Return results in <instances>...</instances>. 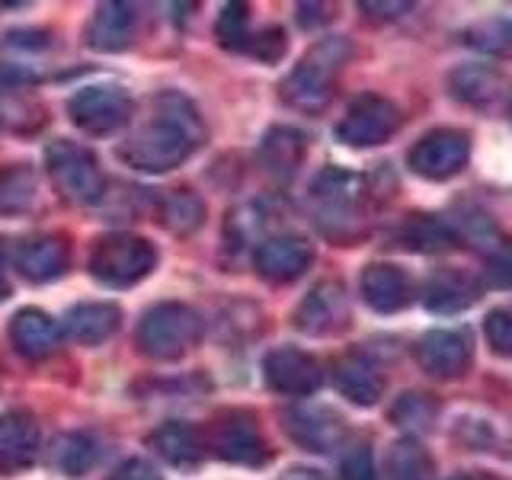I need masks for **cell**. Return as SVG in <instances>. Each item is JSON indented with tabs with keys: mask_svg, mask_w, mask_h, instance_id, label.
<instances>
[{
	"mask_svg": "<svg viewBox=\"0 0 512 480\" xmlns=\"http://www.w3.org/2000/svg\"><path fill=\"white\" fill-rule=\"evenodd\" d=\"M205 122L189 96L164 90L151 100V119L119 144V157L141 173L183 167L205 144Z\"/></svg>",
	"mask_w": 512,
	"mask_h": 480,
	"instance_id": "obj_1",
	"label": "cell"
},
{
	"mask_svg": "<svg viewBox=\"0 0 512 480\" xmlns=\"http://www.w3.org/2000/svg\"><path fill=\"white\" fill-rule=\"evenodd\" d=\"M311 218L317 231L333 244H356L368 234L372 221V189L359 173H349L343 167H327L314 176L311 192Z\"/></svg>",
	"mask_w": 512,
	"mask_h": 480,
	"instance_id": "obj_2",
	"label": "cell"
},
{
	"mask_svg": "<svg viewBox=\"0 0 512 480\" xmlns=\"http://www.w3.org/2000/svg\"><path fill=\"white\" fill-rule=\"evenodd\" d=\"M349 58H352V42L343 36H330L311 45L308 55L288 71V77L279 87L285 106L308 112V116L327 109V103L336 93V80H340Z\"/></svg>",
	"mask_w": 512,
	"mask_h": 480,
	"instance_id": "obj_3",
	"label": "cell"
},
{
	"mask_svg": "<svg viewBox=\"0 0 512 480\" xmlns=\"http://www.w3.org/2000/svg\"><path fill=\"white\" fill-rule=\"evenodd\" d=\"M202 340V317L183 301H160L144 311L135 330L141 356L154 362H176Z\"/></svg>",
	"mask_w": 512,
	"mask_h": 480,
	"instance_id": "obj_4",
	"label": "cell"
},
{
	"mask_svg": "<svg viewBox=\"0 0 512 480\" xmlns=\"http://www.w3.org/2000/svg\"><path fill=\"white\" fill-rule=\"evenodd\" d=\"M45 173L48 183L64 202L71 205H93L103 199L106 176L96 154L77 141H52L45 148Z\"/></svg>",
	"mask_w": 512,
	"mask_h": 480,
	"instance_id": "obj_5",
	"label": "cell"
},
{
	"mask_svg": "<svg viewBox=\"0 0 512 480\" xmlns=\"http://www.w3.org/2000/svg\"><path fill=\"white\" fill-rule=\"evenodd\" d=\"M157 266V250L138 234H103L90 250V276L106 288H132Z\"/></svg>",
	"mask_w": 512,
	"mask_h": 480,
	"instance_id": "obj_6",
	"label": "cell"
},
{
	"mask_svg": "<svg viewBox=\"0 0 512 480\" xmlns=\"http://www.w3.org/2000/svg\"><path fill=\"white\" fill-rule=\"evenodd\" d=\"M205 452L228 464H244V468H260L269 461V445L263 439V429L256 413L250 410H224L202 432Z\"/></svg>",
	"mask_w": 512,
	"mask_h": 480,
	"instance_id": "obj_7",
	"label": "cell"
},
{
	"mask_svg": "<svg viewBox=\"0 0 512 480\" xmlns=\"http://www.w3.org/2000/svg\"><path fill=\"white\" fill-rule=\"evenodd\" d=\"M71 122L93 138L116 135L135 116V100L128 96L125 87L116 84H93L77 90L68 100Z\"/></svg>",
	"mask_w": 512,
	"mask_h": 480,
	"instance_id": "obj_8",
	"label": "cell"
},
{
	"mask_svg": "<svg viewBox=\"0 0 512 480\" xmlns=\"http://www.w3.org/2000/svg\"><path fill=\"white\" fill-rule=\"evenodd\" d=\"M471 154V138L461 128H432L407 154V167L429 183L452 180L464 170Z\"/></svg>",
	"mask_w": 512,
	"mask_h": 480,
	"instance_id": "obj_9",
	"label": "cell"
},
{
	"mask_svg": "<svg viewBox=\"0 0 512 480\" xmlns=\"http://www.w3.org/2000/svg\"><path fill=\"white\" fill-rule=\"evenodd\" d=\"M397 128L400 109L378 93H362L343 112L340 125H336V138L349 148H375V144L394 138Z\"/></svg>",
	"mask_w": 512,
	"mask_h": 480,
	"instance_id": "obj_10",
	"label": "cell"
},
{
	"mask_svg": "<svg viewBox=\"0 0 512 480\" xmlns=\"http://www.w3.org/2000/svg\"><path fill=\"white\" fill-rule=\"evenodd\" d=\"M282 429L298 448H304V452H314V455H327V452H333V448H340L346 442L343 416L336 410H330V407H320V404L288 407L282 413Z\"/></svg>",
	"mask_w": 512,
	"mask_h": 480,
	"instance_id": "obj_11",
	"label": "cell"
},
{
	"mask_svg": "<svg viewBox=\"0 0 512 480\" xmlns=\"http://www.w3.org/2000/svg\"><path fill=\"white\" fill-rule=\"evenodd\" d=\"M349 317L352 311H349V295L343 282L324 279L301 298L292 324L308 336H333L349 327Z\"/></svg>",
	"mask_w": 512,
	"mask_h": 480,
	"instance_id": "obj_12",
	"label": "cell"
},
{
	"mask_svg": "<svg viewBox=\"0 0 512 480\" xmlns=\"http://www.w3.org/2000/svg\"><path fill=\"white\" fill-rule=\"evenodd\" d=\"M413 356L426 375L439 381H455L471 372L474 346L464 330H429L426 336H420Z\"/></svg>",
	"mask_w": 512,
	"mask_h": 480,
	"instance_id": "obj_13",
	"label": "cell"
},
{
	"mask_svg": "<svg viewBox=\"0 0 512 480\" xmlns=\"http://www.w3.org/2000/svg\"><path fill=\"white\" fill-rule=\"evenodd\" d=\"M263 378L276 394L308 397L324 384V368L311 352L298 346H279L263 359Z\"/></svg>",
	"mask_w": 512,
	"mask_h": 480,
	"instance_id": "obj_14",
	"label": "cell"
},
{
	"mask_svg": "<svg viewBox=\"0 0 512 480\" xmlns=\"http://www.w3.org/2000/svg\"><path fill=\"white\" fill-rule=\"evenodd\" d=\"M314 263V247L298 234H276L260 240L253 250V269L272 285H285L301 279Z\"/></svg>",
	"mask_w": 512,
	"mask_h": 480,
	"instance_id": "obj_15",
	"label": "cell"
},
{
	"mask_svg": "<svg viewBox=\"0 0 512 480\" xmlns=\"http://www.w3.org/2000/svg\"><path fill=\"white\" fill-rule=\"evenodd\" d=\"M71 266V240L64 234H36L16 247V272L32 282L45 285L61 279Z\"/></svg>",
	"mask_w": 512,
	"mask_h": 480,
	"instance_id": "obj_16",
	"label": "cell"
},
{
	"mask_svg": "<svg viewBox=\"0 0 512 480\" xmlns=\"http://www.w3.org/2000/svg\"><path fill=\"white\" fill-rule=\"evenodd\" d=\"M42 452V432L29 410L0 413V471H26Z\"/></svg>",
	"mask_w": 512,
	"mask_h": 480,
	"instance_id": "obj_17",
	"label": "cell"
},
{
	"mask_svg": "<svg viewBox=\"0 0 512 480\" xmlns=\"http://www.w3.org/2000/svg\"><path fill=\"white\" fill-rule=\"evenodd\" d=\"M333 388L356 407H375L384 394L381 368L365 356V352H343L330 368Z\"/></svg>",
	"mask_w": 512,
	"mask_h": 480,
	"instance_id": "obj_18",
	"label": "cell"
},
{
	"mask_svg": "<svg viewBox=\"0 0 512 480\" xmlns=\"http://www.w3.org/2000/svg\"><path fill=\"white\" fill-rule=\"evenodd\" d=\"M362 301L378 314H397L404 311L413 298V282L400 266L394 263H372L365 266L359 279Z\"/></svg>",
	"mask_w": 512,
	"mask_h": 480,
	"instance_id": "obj_19",
	"label": "cell"
},
{
	"mask_svg": "<svg viewBox=\"0 0 512 480\" xmlns=\"http://www.w3.org/2000/svg\"><path fill=\"white\" fill-rule=\"evenodd\" d=\"M10 343L23 359H48L61 346V327L39 308H23L10 320Z\"/></svg>",
	"mask_w": 512,
	"mask_h": 480,
	"instance_id": "obj_20",
	"label": "cell"
},
{
	"mask_svg": "<svg viewBox=\"0 0 512 480\" xmlns=\"http://www.w3.org/2000/svg\"><path fill=\"white\" fill-rule=\"evenodd\" d=\"M135 36V10L128 4H119V0H109V4H100L96 13L90 16L84 39L93 52H125L132 45Z\"/></svg>",
	"mask_w": 512,
	"mask_h": 480,
	"instance_id": "obj_21",
	"label": "cell"
},
{
	"mask_svg": "<svg viewBox=\"0 0 512 480\" xmlns=\"http://www.w3.org/2000/svg\"><path fill=\"white\" fill-rule=\"evenodd\" d=\"M304 154H308V138L292 125H276L263 135L260 144V164L272 180L288 183L298 173Z\"/></svg>",
	"mask_w": 512,
	"mask_h": 480,
	"instance_id": "obj_22",
	"label": "cell"
},
{
	"mask_svg": "<svg viewBox=\"0 0 512 480\" xmlns=\"http://www.w3.org/2000/svg\"><path fill=\"white\" fill-rule=\"evenodd\" d=\"M477 298H480V282L471 279L468 272L448 269V266L432 272L423 292L426 311L432 314H461V311H468Z\"/></svg>",
	"mask_w": 512,
	"mask_h": 480,
	"instance_id": "obj_23",
	"label": "cell"
},
{
	"mask_svg": "<svg viewBox=\"0 0 512 480\" xmlns=\"http://www.w3.org/2000/svg\"><path fill=\"white\" fill-rule=\"evenodd\" d=\"M151 448L164 458L170 468L176 471H196L205 458V439L199 429H192L189 423H164L151 432Z\"/></svg>",
	"mask_w": 512,
	"mask_h": 480,
	"instance_id": "obj_24",
	"label": "cell"
},
{
	"mask_svg": "<svg viewBox=\"0 0 512 480\" xmlns=\"http://www.w3.org/2000/svg\"><path fill=\"white\" fill-rule=\"evenodd\" d=\"M397 244L413 253H445L458 247V234L452 228V221L442 215H429V212H413L400 221L397 228Z\"/></svg>",
	"mask_w": 512,
	"mask_h": 480,
	"instance_id": "obj_25",
	"label": "cell"
},
{
	"mask_svg": "<svg viewBox=\"0 0 512 480\" xmlns=\"http://www.w3.org/2000/svg\"><path fill=\"white\" fill-rule=\"evenodd\" d=\"M122 324V311L119 304L112 301H84L74 304L68 311V336L80 346H100L106 343L112 333Z\"/></svg>",
	"mask_w": 512,
	"mask_h": 480,
	"instance_id": "obj_26",
	"label": "cell"
},
{
	"mask_svg": "<svg viewBox=\"0 0 512 480\" xmlns=\"http://www.w3.org/2000/svg\"><path fill=\"white\" fill-rule=\"evenodd\" d=\"M448 87L452 96L468 106H490L503 90V77L490 64H461L452 74H448Z\"/></svg>",
	"mask_w": 512,
	"mask_h": 480,
	"instance_id": "obj_27",
	"label": "cell"
},
{
	"mask_svg": "<svg viewBox=\"0 0 512 480\" xmlns=\"http://www.w3.org/2000/svg\"><path fill=\"white\" fill-rule=\"evenodd\" d=\"M452 228L458 234V244L464 240L468 247L490 253V260L512 250V240L503 234L500 224H496L487 212H480V208H461V215H458V221H452Z\"/></svg>",
	"mask_w": 512,
	"mask_h": 480,
	"instance_id": "obj_28",
	"label": "cell"
},
{
	"mask_svg": "<svg viewBox=\"0 0 512 480\" xmlns=\"http://www.w3.org/2000/svg\"><path fill=\"white\" fill-rule=\"evenodd\" d=\"M96 458H100V445H96V439L90 436V432H61V436L52 442V455H48V461H52V468L64 477H84Z\"/></svg>",
	"mask_w": 512,
	"mask_h": 480,
	"instance_id": "obj_29",
	"label": "cell"
},
{
	"mask_svg": "<svg viewBox=\"0 0 512 480\" xmlns=\"http://www.w3.org/2000/svg\"><path fill=\"white\" fill-rule=\"evenodd\" d=\"M157 218H160V224H164L170 234L189 237V234H196L202 228L205 202L192 189H173V192H167V196L157 202Z\"/></svg>",
	"mask_w": 512,
	"mask_h": 480,
	"instance_id": "obj_30",
	"label": "cell"
},
{
	"mask_svg": "<svg viewBox=\"0 0 512 480\" xmlns=\"http://www.w3.org/2000/svg\"><path fill=\"white\" fill-rule=\"evenodd\" d=\"M384 474H388V480H432L436 477V461H432L420 439L404 436L391 445Z\"/></svg>",
	"mask_w": 512,
	"mask_h": 480,
	"instance_id": "obj_31",
	"label": "cell"
},
{
	"mask_svg": "<svg viewBox=\"0 0 512 480\" xmlns=\"http://www.w3.org/2000/svg\"><path fill=\"white\" fill-rule=\"evenodd\" d=\"M39 176L29 164H10L0 170V215H20L36 202Z\"/></svg>",
	"mask_w": 512,
	"mask_h": 480,
	"instance_id": "obj_32",
	"label": "cell"
},
{
	"mask_svg": "<svg viewBox=\"0 0 512 480\" xmlns=\"http://www.w3.org/2000/svg\"><path fill=\"white\" fill-rule=\"evenodd\" d=\"M436 416H439V404L432 400L429 394H420V391H407V394H400L394 400V407H391V423L397 429H404L410 439L416 436H423V432L432 429V423H436Z\"/></svg>",
	"mask_w": 512,
	"mask_h": 480,
	"instance_id": "obj_33",
	"label": "cell"
},
{
	"mask_svg": "<svg viewBox=\"0 0 512 480\" xmlns=\"http://www.w3.org/2000/svg\"><path fill=\"white\" fill-rule=\"evenodd\" d=\"M263 228H266V215L260 202L237 205L234 212H228V218H224V244H228L231 253H240L260 237ZM256 247H260V240H256Z\"/></svg>",
	"mask_w": 512,
	"mask_h": 480,
	"instance_id": "obj_34",
	"label": "cell"
},
{
	"mask_svg": "<svg viewBox=\"0 0 512 480\" xmlns=\"http://www.w3.org/2000/svg\"><path fill=\"white\" fill-rule=\"evenodd\" d=\"M464 42L490 58H512V20L493 16V20L474 23L471 29H464Z\"/></svg>",
	"mask_w": 512,
	"mask_h": 480,
	"instance_id": "obj_35",
	"label": "cell"
},
{
	"mask_svg": "<svg viewBox=\"0 0 512 480\" xmlns=\"http://www.w3.org/2000/svg\"><path fill=\"white\" fill-rule=\"evenodd\" d=\"M247 20H250V10L247 4H224L221 16H218V26H215V36L224 48L231 52H244V45L250 39L247 32Z\"/></svg>",
	"mask_w": 512,
	"mask_h": 480,
	"instance_id": "obj_36",
	"label": "cell"
},
{
	"mask_svg": "<svg viewBox=\"0 0 512 480\" xmlns=\"http://www.w3.org/2000/svg\"><path fill=\"white\" fill-rule=\"evenodd\" d=\"M484 336H487V346L496 352V356L512 359V304H506V308H493L487 314Z\"/></svg>",
	"mask_w": 512,
	"mask_h": 480,
	"instance_id": "obj_37",
	"label": "cell"
},
{
	"mask_svg": "<svg viewBox=\"0 0 512 480\" xmlns=\"http://www.w3.org/2000/svg\"><path fill=\"white\" fill-rule=\"evenodd\" d=\"M285 48H288L285 32L279 26H272V29H263V32H256V36H250L247 45H244V52H250L253 58H260L263 64H272V61H279L285 55Z\"/></svg>",
	"mask_w": 512,
	"mask_h": 480,
	"instance_id": "obj_38",
	"label": "cell"
},
{
	"mask_svg": "<svg viewBox=\"0 0 512 480\" xmlns=\"http://www.w3.org/2000/svg\"><path fill=\"white\" fill-rule=\"evenodd\" d=\"M340 480H378L375 458L368 445H352L340 461Z\"/></svg>",
	"mask_w": 512,
	"mask_h": 480,
	"instance_id": "obj_39",
	"label": "cell"
},
{
	"mask_svg": "<svg viewBox=\"0 0 512 480\" xmlns=\"http://www.w3.org/2000/svg\"><path fill=\"white\" fill-rule=\"evenodd\" d=\"M106 480H164L160 477V471L154 468L151 461H144V458H128L122 461L116 471H112Z\"/></svg>",
	"mask_w": 512,
	"mask_h": 480,
	"instance_id": "obj_40",
	"label": "cell"
},
{
	"mask_svg": "<svg viewBox=\"0 0 512 480\" xmlns=\"http://www.w3.org/2000/svg\"><path fill=\"white\" fill-rule=\"evenodd\" d=\"M359 10H365L372 20H397V16L410 13L413 4H407V0H362Z\"/></svg>",
	"mask_w": 512,
	"mask_h": 480,
	"instance_id": "obj_41",
	"label": "cell"
},
{
	"mask_svg": "<svg viewBox=\"0 0 512 480\" xmlns=\"http://www.w3.org/2000/svg\"><path fill=\"white\" fill-rule=\"evenodd\" d=\"M487 285L493 288H512V250L503 256H493L487 266Z\"/></svg>",
	"mask_w": 512,
	"mask_h": 480,
	"instance_id": "obj_42",
	"label": "cell"
},
{
	"mask_svg": "<svg viewBox=\"0 0 512 480\" xmlns=\"http://www.w3.org/2000/svg\"><path fill=\"white\" fill-rule=\"evenodd\" d=\"M330 4H301L298 7V23L304 26V29H314V26H320V23H327L330 20Z\"/></svg>",
	"mask_w": 512,
	"mask_h": 480,
	"instance_id": "obj_43",
	"label": "cell"
},
{
	"mask_svg": "<svg viewBox=\"0 0 512 480\" xmlns=\"http://www.w3.org/2000/svg\"><path fill=\"white\" fill-rule=\"evenodd\" d=\"M279 480H324L314 468H292V471H285Z\"/></svg>",
	"mask_w": 512,
	"mask_h": 480,
	"instance_id": "obj_44",
	"label": "cell"
},
{
	"mask_svg": "<svg viewBox=\"0 0 512 480\" xmlns=\"http://www.w3.org/2000/svg\"><path fill=\"white\" fill-rule=\"evenodd\" d=\"M7 279H4V244H0V298H7Z\"/></svg>",
	"mask_w": 512,
	"mask_h": 480,
	"instance_id": "obj_45",
	"label": "cell"
},
{
	"mask_svg": "<svg viewBox=\"0 0 512 480\" xmlns=\"http://www.w3.org/2000/svg\"><path fill=\"white\" fill-rule=\"evenodd\" d=\"M452 480H480V477H471V474H458V477H452Z\"/></svg>",
	"mask_w": 512,
	"mask_h": 480,
	"instance_id": "obj_46",
	"label": "cell"
},
{
	"mask_svg": "<svg viewBox=\"0 0 512 480\" xmlns=\"http://www.w3.org/2000/svg\"><path fill=\"white\" fill-rule=\"evenodd\" d=\"M509 122H512V100H509Z\"/></svg>",
	"mask_w": 512,
	"mask_h": 480,
	"instance_id": "obj_47",
	"label": "cell"
}]
</instances>
